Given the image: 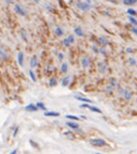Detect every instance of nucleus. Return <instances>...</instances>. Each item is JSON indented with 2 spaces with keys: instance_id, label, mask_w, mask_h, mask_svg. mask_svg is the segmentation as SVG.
<instances>
[{
  "instance_id": "f257e3e1",
  "label": "nucleus",
  "mask_w": 137,
  "mask_h": 154,
  "mask_svg": "<svg viewBox=\"0 0 137 154\" xmlns=\"http://www.w3.org/2000/svg\"><path fill=\"white\" fill-rule=\"evenodd\" d=\"M90 143L92 144V146H94V147H105L107 144V142L105 140H103V139H91Z\"/></svg>"
},
{
  "instance_id": "f03ea898",
  "label": "nucleus",
  "mask_w": 137,
  "mask_h": 154,
  "mask_svg": "<svg viewBox=\"0 0 137 154\" xmlns=\"http://www.w3.org/2000/svg\"><path fill=\"white\" fill-rule=\"evenodd\" d=\"M26 110H27V111H36V110H37V105L29 104V105L26 106Z\"/></svg>"
},
{
  "instance_id": "7ed1b4c3",
  "label": "nucleus",
  "mask_w": 137,
  "mask_h": 154,
  "mask_svg": "<svg viewBox=\"0 0 137 154\" xmlns=\"http://www.w3.org/2000/svg\"><path fill=\"white\" fill-rule=\"evenodd\" d=\"M36 65H37V59H36V57H32L31 60H30V66L35 67Z\"/></svg>"
},
{
  "instance_id": "20e7f679",
  "label": "nucleus",
  "mask_w": 137,
  "mask_h": 154,
  "mask_svg": "<svg viewBox=\"0 0 137 154\" xmlns=\"http://www.w3.org/2000/svg\"><path fill=\"white\" fill-rule=\"evenodd\" d=\"M44 115H45V116H58L59 113H58V112H47Z\"/></svg>"
},
{
  "instance_id": "39448f33",
  "label": "nucleus",
  "mask_w": 137,
  "mask_h": 154,
  "mask_svg": "<svg viewBox=\"0 0 137 154\" xmlns=\"http://www.w3.org/2000/svg\"><path fill=\"white\" fill-rule=\"evenodd\" d=\"M78 7L80 8V9H82V10H87L89 9V4H86V3H78Z\"/></svg>"
},
{
  "instance_id": "423d86ee",
  "label": "nucleus",
  "mask_w": 137,
  "mask_h": 154,
  "mask_svg": "<svg viewBox=\"0 0 137 154\" xmlns=\"http://www.w3.org/2000/svg\"><path fill=\"white\" fill-rule=\"evenodd\" d=\"M15 10H16L17 12H19L20 14H22V15H25V11L23 10L22 8H20L19 6H15Z\"/></svg>"
},
{
  "instance_id": "0eeeda50",
  "label": "nucleus",
  "mask_w": 137,
  "mask_h": 154,
  "mask_svg": "<svg viewBox=\"0 0 137 154\" xmlns=\"http://www.w3.org/2000/svg\"><path fill=\"white\" fill-rule=\"evenodd\" d=\"M72 41H74V37H72V36H69V37L65 40V44H66V46H68V44H70Z\"/></svg>"
},
{
  "instance_id": "6e6552de",
  "label": "nucleus",
  "mask_w": 137,
  "mask_h": 154,
  "mask_svg": "<svg viewBox=\"0 0 137 154\" xmlns=\"http://www.w3.org/2000/svg\"><path fill=\"white\" fill-rule=\"evenodd\" d=\"M89 64H90V60L87 58H84L83 60H82V65H83L84 67H86Z\"/></svg>"
},
{
  "instance_id": "1a4fd4ad",
  "label": "nucleus",
  "mask_w": 137,
  "mask_h": 154,
  "mask_svg": "<svg viewBox=\"0 0 137 154\" xmlns=\"http://www.w3.org/2000/svg\"><path fill=\"white\" fill-rule=\"evenodd\" d=\"M23 59H24V54L22 52L19 53V63H20V65H23Z\"/></svg>"
},
{
  "instance_id": "9d476101",
  "label": "nucleus",
  "mask_w": 137,
  "mask_h": 154,
  "mask_svg": "<svg viewBox=\"0 0 137 154\" xmlns=\"http://www.w3.org/2000/svg\"><path fill=\"white\" fill-rule=\"evenodd\" d=\"M124 4H134L135 2H137V0H123Z\"/></svg>"
},
{
  "instance_id": "9b49d317",
  "label": "nucleus",
  "mask_w": 137,
  "mask_h": 154,
  "mask_svg": "<svg viewBox=\"0 0 137 154\" xmlns=\"http://www.w3.org/2000/svg\"><path fill=\"white\" fill-rule=\"evenodd\" d=\"M89 108H90L91 111H94V112H96V113H102V111H100L99 108L95 107V106H89Z\"/></svg>"
},
{
  "instance_id": "f8f14e48",
  "label": "nucleus",
  "mask_w": 137,
  "mask_h": 154,
  "mask_svg": "<svg viewBox=\"0 0 137 154\" xmlns=\"http://www.w3.org/2000/svg\"><path fill=\"white\" fill-rule=\"evenodd\" d=\"M67 125L69 126V127H72V128H78V124H76V123L69 122V123H67Z\"/></svg>"
},
{
  "instance_id": "ddd939ff",
  "label": "nucleus",
  "mask_w": 137,
  "mask_h": 154,
  "mask_svg": "<svg viewBox=\"0 0 137 154\" xmlns=\"http://www.w3.org/2000/svg\"><path fill=\"white\" fill-rule=\"evenodd\" d=\"M66 71H67V64L66 63H64V64L62 65V72L63 73H66Z\"/></svg>"
},
{
  "instance_id": "4468645a",
  "label": "nucleus",
  "mask_w": 137,
  "mask_h": 154,
  "mask_svg": "<svg viewBox=\"0 0 137 154\" xmlns=\"http://www.w3.org/2000/svg\"><path fill=\"white\" fill-rule=\"evenodd\" d=\"M66 117H67V118H70V120H75V121H78L79 120L77 116H74V115H66Z\"/></svg>"
},
{
  "instance_id": "2eb2a0df",
  "label": "nucleus",
  "mask_w": 137,
  "mask_h": 154,
  "mask_svg": "<svg viewBox=\"0 0 137 154\" xmlns=\"http://www.w3.org/2000/svg\"><path fill=\"white\" fill-rule=\"evenodd\" d=\"M75 32H76V34H77V35H79V36H82V35H83V32H82L80 28H76V29H75Z\"/></svg>"
},
{
  "instance_id": "dca6fc26",
  "label": "nucleus",
  "mask_w": 137,
  "mask_h": 154,
  "mask_svg": "<svg viewBox=\"0 0 137 154\" xmlns=\"http://www.w3.org/2000/svg\"><path fill=\"white\" fill-rule=\"evenodd\" d=\"M68 80H69V77H67V78H64V79H63V86H66V85H68Z\"/></svg>"
},
{
  "instance_id": "f3484780",
  "label": "nucleus",
  "mask_w": 137,
  "mask_h": 154,
  "mask_svg": "<svg viewBox=\"0 0 137 154\" xmlns=\"http://www.w3.org/2000/svg\"><path fill=\"white\" fill-rule=\"evenodd\" d=\"M77 99H78V100H80V101H84V102H90V100H89V99H85V98H81V97H78Z\"/></svg>"
},
{
  "instance_id": "a211bd4d",
  "label": "nucleus",
  "mask_w": 137,
  "mask_h": 154,
  "mask_svg": "<svg viewBox=\"0 0 137 154\" xmlns=\"http://www.w3.org/2000/svg\"><path fill=\"white\" fill-rule=\"evenodd\" d=\"M127 12H129L131 15H135V14H136V12L133 10V9H129V10H127Z\"/></svg>"
},
{
  "instance_id": "6ab92c4d",
  "label": "nucleus",
  "mask_w": 137,
  "mask_h": 154,
  "mask_svg": "<svg viewBox=\"0 0 137 154\" xmlns=\"http://www.w3.org/2000/svg\"><path fill=\"white\" fill-rule=\"evenodd\" d=\"M37 106H38L39 108H41V110H44V108H45L44 104H42V103H38V104H37Z\"/></svg>"
},
{
  "instance_id": "aec40b11",
  "label": "nucleus",
  "mask_w": 137,
  "mask_h": 154,
  "mask_svg": "<svg viewBox=\"0 0 137 154\" xmlns=\"http://www.w3.org/2000/svg\"><path fill=\"white\" fill-rule=\"evenodd\" d=\"M29 74H30V77L32 78V80H34V81H36V77H35V75H34V72H31V71H30V72H29Z\"/></svg>"
},
{
  "instance_id": "412c9836",
  "label": "nucleus",
  "mask_w": 137,
  "mask_h": 154,
  "mask_svg": "<svg viewBox=\"0 0 137 154\" xmlns=\"http://www.w3.org/2000/svg\"><path fill=\"white\" fill-rule=\"evenodd\" d=\"M130 21H131V23H132V24H135V25H137V22H136V20H135V19H133V17H130Z\"/></svg>"
},
{
  "instance_id": "4be33fe9",
  "label": "nucleus",
  "mask_w": 137,
  "mask_h": 154,
  "mask_svg": "<svg viewBox=\"0 0 137 154\" xmlns=\"http://www.w3.org/2000/svg\"><path fill=\"white\" fill-rule=\"evenodd\" d=\"M132 32H133L135 35H137V27H133V28H132Z\"/></svg>"
},
{
  "instance_id": "5701e85b",
  "label": "nucleus",
  "mask_w": 137,
  "mask_h": 154,
  "mask_svg": "<svg viewBox=\"0 0 137 154\" xmlns=\"http://www.w3.org/2000/svg\"><path fill=\"white\" fill-rule=\"evenodd\" d=\"M55 84H56V80H55V79H52V80H51V86H54Z\"/></svg>"
},
{
  "instance_id": "b1692460",
  "label": "nucleus",
  "mask_w": 137,
  "mask_h": 154,
  "mask_svg": "<svg viewBox=\"0 0 137 154\" xmlns=\"http://www.w3.org/2000/svg\"><path fill=\"white\" fill-rule=\"evenodd\" d=\"M62 31H61V28H57V31H56V34H58V35H62Z\"/></svg>"
},
{
  "instance_id": "393cba45",
  "label": "nucleus",
  "mask_w": 137,
  "mask_h": 154,
  "mask_svg": "<svg viewBox=\"0 0 137 154\" xmlns=\"http://www.w3.org/2000/svg\"><path fill=\"white\" fill-rule=\"evenodd\" d=\"M35 1H39V0H35Z\"/></svg>"
}]
</instances>
